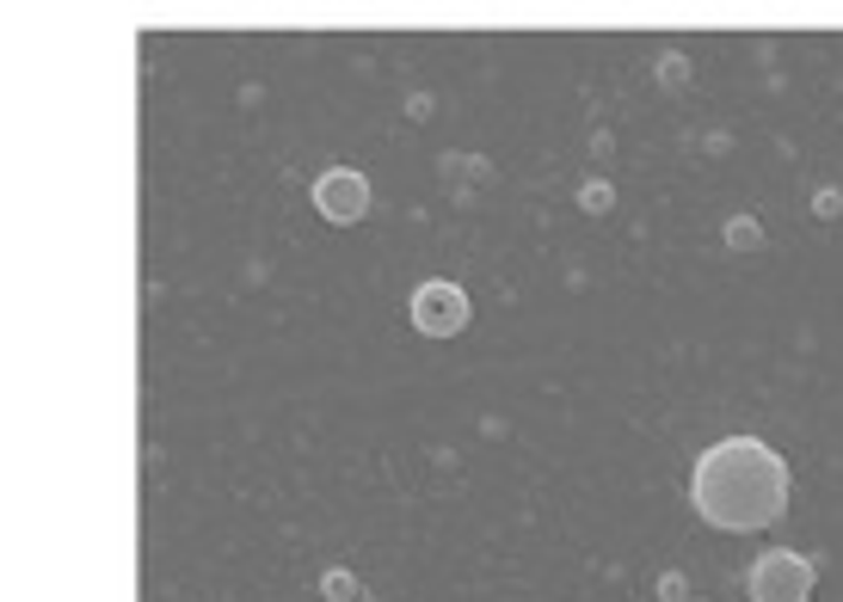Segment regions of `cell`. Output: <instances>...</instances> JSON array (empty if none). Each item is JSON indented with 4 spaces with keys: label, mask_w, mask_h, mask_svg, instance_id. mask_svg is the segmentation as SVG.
Returning a JSON list of instances; mask_svg holds the SVG:
<instances>
[{
    "label": "cell",
    "mask_w": 843,
    "mask_h": 602,
    "mask_svg": "<svg viewBox=\"0 0 843 602\" xmlns=\"http://www.w3.org/2000/svg\"><path fill=\"white\" fill-rule=\"evenodd\" d=\"M788 498H795L788 455H776L764 436H720L689 467V504L720 535H757L782 523Z\"/></svg>",
    "instance_id": "cell-1"
},
{
    "label": "cell",
    "mask_w": 843,
    "mask_h": 602,
    "mask_svg": "<svg viewBox=\"0 0 843 602\" xmlns=\"http://www.w3.org/2000/svg\"><path fill=\"white\" fill-rule=\"evenodd\" d=\"M812 584H819V559L795 547H764L745 571L751 602H812Z\"/></svg>",
    "instance_id": "cell-2"
},
{
    "label": "cell",
    "mask_w": 843,
    "mask_h": 602,
    "mask_svg": "<svg viewBox=\"0 0 843 602\" xmlns=\"http://www.w3.org/2000/svg\"><path fill=\"white\" fill-rule=\"evenodd\" d=\"M406 314H413V332H425V339H456V332L474 320V302H469V289H462V283L431 277V283H419V289H413Z\"/></svg>",
    "instance_id": "cell-3"
},
{
    "label": "cell",
    "mask_w": 843,
    "mask_h": 602,
    "mask_svg": "<svg viewBox=\"0 0 843 602\" xmlns=\"http://www.w3.org/2000/svg\"><path fill=\"white\" fill-rule=\"evenodd\" d=\"M314 209H321V222H333V228L363 222L370 216V179H363L358 167H327L314 179Z\"/></svg>",
    "instance_id": "cell-4"
},
{
    "label": "cell",
    "mask_w": 843,
    "mask_h": 602,
    "mask_svg": "<svg viewBox=\"0 0 843 602\" xmlns=\"http://www.w3.org/2000/svg\"><path fill=\"white\" fill-rule=\"evenodd\" d=\"M720 240H727V252H739V259H751V252H764L769 247V234H764V222L757 216H727V228H720Z\"/></svg>",
    "instance_id": "cell-5"
},
{
    "label": "cell",
    "mask_w": 843,
    "mask_h": 602,
    "mask_svg": "<svg viewBox=\"0 0 843 602\" xmlns=\"http://www.w3.org/2000/svg\"><path fill=\"white\" fill-rule=\"evenodd\" d=\"M321 597H327V602H358L363 584H358V578H351L345 566H327V571H321Z\"/></svg>",
    "instance_id": "cell-6"
},
{
    "label": "cell",
    "mask_w": 843,
    "mask_h": 602,
    "mask_svg": "<svg viewBox=\"0 0 843 602\" xmlns=\"http://www.w3.org/2000/svg\"><path fill=\"white\" fill-rule=\"evenodd\" d=\"M689 80H696V68H689V56H659V87H665V93H684Z\"/></svg>",
    "instance_id": "cell-7"
},
{
    "label": "cell",
    "mask_w": 843,
    "mask_h": 602,
    "mask_svg": "<svg viewBox=\"0 0 843 602\" xmlns=\"http://www.w3.org/2000/svg\"><path fill=\"white\" fill-rule=\"evenodd\" d=\"M609 203H616V185H609V179H585V185H578V209L609 216Z\"/></svg>",
    "instance_id": "cell-8"
},
{
    "label": "cell",
    "mask_w": 843,
    "mask_h": 602,
    "mask_svg": "<svg viewBox=\"0 0 843 602\" xmlns=\"http://www.w3.org/2000/svg\"><path fill=\"white\" fill-rule=\"evenodd\" d=\"M812 216H819V222H838L843 216V191L838 185H819V191H812Z\"/></svg>",
    "instance_id": "cell-9"
},
{
    "label": "cell",
    "mask_w": 843,
    "mask_h": 602,
    "mask_svg": "<svg viewBox=\"0 0 843 602\" xmlns=\"http://www.w3.org/2000/svg\"><path fill=\"white\" fill-rule=\"evenodd\" d=\"M659 602H689V578H684V571H659Z\"/></svg>",
    "instance_id": "cell-10"
}]
</instances>
